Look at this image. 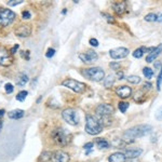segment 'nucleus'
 Returning a JSON list of instances; mask_svg holds the SVG:
<instances>
[{
  "label": "nucleus",
  "mask_w": 162,
  "mask_h": 162,
  "mask_svg": "<svg viewBox=\"0 0 162 162\" xmlns=\"http://www.w3.org/2000/svg\"><path fill=\"white\" fill-rule=\"evenodd\" d=\"M51 157H52L51 151H43L41 154V156H40L39 160H40V162H48L51 160Z\"/></svg>",
  "instance_id": "nucleus-25"
},
{
  "label": "nucleus",
  "mask_w": 162,
  "mask_h": 162,
  "mask_svg": "<svg viewBox=\"0 0 162 162\" xmlns=\"http://www.w3.org/2000/svg\"><path fill=\"white\" fill-rule=\"evenodd\" d=\"M89 43L91 44L92 47H98V40L95 39V38H92V39H90V41H89Z\"/></svg>",
  "instance_id": "nucleus-38"
},
{
  "label": "nucleus",
  "mask_w": 162,
  "mask_h": 162,
  "mask_svg": "<svg viewBox=\"0 0 162 162\" xmlns=\"http://www.w3.org/2000/svg\"><path fill=\"white\" fill-rule=\"evenodd\" d=\"M96 144H97V147L100 149H108L110 144L105 140V138H97L96 140Z\"/></svg>",
  "instance_id": "nucleus-22"
},
{
  "label": "nucleus",
  "mask_w": 162,
  "mask_h": 162,
  "mask_svg": "<svg viewBox=\"0 0 162 162\" xmlns=\"http://www.w3.org/2000/svg\"><path fill=\"white\" fill-rule=\"evenodd\" d=\"M23 2V0H11V1H8V5L10 7H15V5H20Z\"/></svg>",
  "instance_id": "nucleus-32"
},
{
  "label": "nucleus",
  "mask_w": 162,
  "mask_h": 162,
  "mask_svg": "<svg viewBox=\"0 0 162 162\" xmlns=\"http://www.w3.org/2000/svg\"><path fill=\"white\" fill-rule=\"evenodd\" d=\"M19 49H20V46H19V44H14V47H13L12 49H11V51H10L11 54H15Z\"/></svg>",
  "instance_id": "nucleus-41"
},
{
  "label": "nucleus",
  "mask_w": 162,
  "mask_h": 162,
  "mask_svg": "<svg viewBox=\"0 0 162 162\" xmlns=\"http://www.w3.org/2000/svg\"><path fill=\"white\" fill-rule=\"evenodd\" d=\"M54 54H55V50L50 48V49H48L47 53H46V56H47L48 59H51L52 56H54Z\"/></svg>",
  "instance_id": "nucleus-33"
},
{
  "label": "nucleus",
  "mask_w": 162,
  "mask_h": 162,
  "mask_svg": "<svg viewBox=\"0 0 162 162\" xmlns=\"http://www.w3.org/2000/svg\"><path fill=\"white\" fill-rule=\"evenodd\" d=\"M127 158H125L124 154L123 152H113L109 156L108 158V161L109 162H125Z\"/></svg>",
  "instance_id": "nucleus-18"
},
{
  "label": "nucleus",
  "mask_w": 162,
  "mask_h": 162,
  "mask_svg": "<svg viewBox=\"0 0 162 162\" xmlns=\"http://www.w3.org/2000/svg\"><path fill=\"white\" fill-rule=\"evenodd\" d=\"M79 59L83 62V63H86V64H92L95 61H97L98 55L94 50H88L84 53L79 54Z\"/></svg>",
  "instance_id": "nucleus-9"
},
{
  "label": "nucleus",
  "mask_w": 162,
  "mask_h": 162,
  "mask_svg": "<svg viewBox=\"0 0 162 162\" xmlns=\"http://www.w3.org/2000/svg\"><path fill=\"white\" fill-rule=\"evenodd\" d=\"M143 74L145 76V78L147 79H151L152 76H154V70L149 67H145V68L143 69Z\"/></svg>",
  "instance_id": "nucleus-27"
},
{
  "label": "nucleus",
  "mask_w": 162,
  "mask_h": 162,
  "mask_svg": "<svg viewBox=\"0 0 162 162\" xmlns=\"http://www.w3.org/2000/svg\"><path fill=\"white\" fill-rule=\"evenodd\" d=\"M13 63V56L11 52L3 46H0V65L1 66H10Z\"/></svg>",
  "instance_id": "nucleus-8"
},
{
  "label": "nucleus",
  "mask_w": 162,
  "mask_h": 162,
  "mask_svg": "<svg viewBox=\"0 0 162 162\" xmlns=\"http://www.w3.org/2000/svg\"><path fill=\"white\" fill-rule=\"evenodd\" d=\"M161 84H162V65H161L160 74H159V76H158V80H157V90L158 91L161 90Z\"/></svg>",
  "instance_id": "nucleus-30"
},
{
  "label": "nucleus",
  "mask_w": 162,
  "mask_h": 162,
  "mask_svg": "<svg viewBox=\"0 0 162 162\" xmlns=\"http://www.w3.org/2000/svg\"><path fill=\"white\" fill-rule=\"evenodd\" d=\"M15 14L12 10L9 9H0V25L3 27L9 26L15 20Z\"/></svg>",
  "instance_id": "nucleus-7"
},
{
  "label": "nucleus",
  "mask_w": 162,
  "mask_h": 162,
  "mask_svg": "<svg viewBox=\"0 0 162 162\" xmlns=\"http://www.w3.org/2000/svg\"><path fill=\"white\" fill-rule=\"evenodd\" d=\"M151 86H152V84L150 83V82H145V83H144V86H143V91H149L150 89H151Z\"/></svg>",
  "instance_id": "nucleus-35"
},
{
  "label": "nucleus",
  "mask_w": 162,
  "mask_h": 162,
  "mask_svg": "<svg viewBox=\"0 0 162 162\" xmlns=\"http://www.w3.org/2000/svg\"><path fill=\"white\" fill-rule=\"evenodd\" d=\"M94 146V144L93 143H86V145H84V149H89V151H91V149H92V147Z\"/></svg>",
  "instance_id": "nucleus-40"
},
{
  "label": "nucleus",
  "mask_w": 162,
  "mask_h": 162,
  "mask_svg": "<svg viewBox=\"0 0 162 162\" xmlns=\"http://www.w3.org/2000/svg\"><path fill=\"white\" fill-rule=\"evenodd\" d=\"M127 80H128L129 83L138 84V83H140L142 79H140V77H138V76H135V75H131V76H129L128 78H127Z\"/></svg>",
  "instance_id": "nucleus-26"
},
{
  "label": "nucleus",
  "mask_w": 162,
  "mask_h": 162,
  "mask_svg": "<svg viewBox=\"0 0 162 162\" xmlns=\"http://www.w3.org/2000/svg\"><path fill=\"white\" fill-rule=\"evenodd\" d=\"M52 140L55 144H57L59 146H66L70 140H69L68 135L66 134L63 129H55V130L52 131L51 133Z\"/></svg>",
  "instance_id": "nucleus-5"
},
{
  "label": "nucleus",
  "mask_w": 162,
  "mask_h": 162,
  "mask_svg": "<svg viewBox=\"0 0 162 162\" xmlns=\"http://www.w3.org/2000/svg\"><path fill=\"white\" fill-rule=\"evenodd\" d=\"M156 119L159 121L162 120V106L159 108V110L157 111V113H156Z\"/></svg>",
  "instance_id": "nucleus-37"
},
{
  "label": "nucleus",
  "mask_w": 162,
  "mask_h": 162,
  "mask_svg": "<svg viewBox=\"0 0 162 162\" xmlns=\"http://www.w3.org/2000/svg\"><path fill=\"white\" fill-rule=\"evenodd\" d=\"M144 20L146 22H162V13H149L144 17Z\"/></svg>",
  "instance_id": "nucleus-19"
},
{
  "label": "nucleus",
  "mask_w": 162,
  "mask_h": 162,
  "mask_svg": "<svg viewBox=\"0 0 162 162\" xmlns=\"http://www.w3.org/2000/svg\"><path fill=\"white\" fill-rule=\"evenodd\" d=\"M113 83H115V76H113V75H108L104 79V86L105 88H110V86H113Z\"/></svg>",
  "instance_id": "nucleus-24"
},
{
  "label": "nucleus",
  "mask_w": 162,
  "mask_h": 162,
  "mask_svg": "<svg viewBox=\"0 0 162 162\" xmlns=\"http://www.w3.org/2000/svg\"><path fill=\"white\" fill-rule=\"evenodd\" d=\"M102 15H103V16H105V17H107V21L109 23H113V17L111 16V15L106 14V13H102Z\"/></svg>",
  "instance_id": "nucleus-39"
},
{
  "label": "nucleus",
  "mask_w": 162,
  "mask_h": 162,
  "mask_svg": "<svg viewBox=\"0 0 162 162\" xmlns=\"http://www.w3.org/2000/svg\"><path fill=\"white\" fill-rule=\"evenodd\" d=\"M118 105H119L118 107H119V109H120V111L124 113L125 111L128 110V108H129V106H130V104L127 103V102H120Z\"/></svg>",
  "instance_id": "nucleus-28"
},
{
  "label": "nucleus",
  "mask_w": 162,
  "mask_h": 162,
  "mask_svg": "<svg viewBox=\"0 0 162 162\" xmlns=\"http://www.w3.org/2000/svg\"><path fill=\"white\" fill-rule=\"evenodd\" d=\"M83 75L88 79L96 81V82H100L103 79H105V73L101 67H91V68L84 69Z\"/></svg>",
  "instance_id": "nucleus-4"
},
{
  "label": "nucleus",
  "mask_w": 162,
  "mask_h": 162,
  "mask_svg": "<svg viewBox=\"0 0 162 162\" xmlns=\"http://www.w3.org/2000/svg\"><path fill=\"white\" fill-rule=\"evenodd\" d=\"M116 94L120 98H128L132 95V89L128 86H120L116 89Z\"/></svg>",
  "instance_id": "nucleus-14"
},
{
  "label": "nucleus",
  "mask_w": 162,
  "mask_h": 162,
  "mask_svg": "<svg viewBox=\"0 0 162 162\" xmlns=\"http://www.w3.org/2000/svg\"><path fill=\"white\" fill-rule=\"evenodd\" d=\"M130 54V50L127 49V48H116V49H113L109 51V55H110L111 59H121L127 57Z\"/></svg>",
  "instance_id": "nucleus-10"
},
{
  "label": "nucleus",
  "mask_w": 162,
  "mask_h": 162,
  "mask_svg": "<svg viewBox=\"0 0 162 162\" xmlns=\"http://www.w3.org/2000/svg\"><path fill=\"white\" fill-rule=\"evenodd\" d=\"M27 95H28V92H27V91H21V92H19V93H17L16 100L19 102H23V101H25V98H26Z\"/></svg>",
  "instance_id": "nucleus-29"
},
{
  "label": "nucleus",
  "mask_w": 162,
  "mask_h": 162,
  "mask_svg": "<svg viewBox=\"0 0 162 162\" xmlns=\"http://www.w3.org/2000/svg\"><path fill=\"white\" fill-rule=\"evenodd\" d=\"M5 92H7L8 94H11L13 91H14V88H13V86L11 83H7L5 86Z\"/></svg>",
  "instance_id": "nucleus-31"
},
{
  "label": "nucleus",
  "mask_w": 162,
  "mask_h": 162,
  "mask_svg": "<svg viewBox=\"0 0 162 162\" xmlns=\"http://www.w3.org/2000/svg\"><path fill=\"white\" fill-rule=\"evenodd\" d=\"M62 117L70 125H78L79 124V115L76 109L74 108H66L62 111Z\"/></svg>",
  "instance_id": "nucleus-6"
},
{
  "label": "nucleus",
  "mask_w": 162,
  "mask_h": 162,
  "mask_svg": "<svg viewBox=\"0 0 162 162\" xmlns=\"http://www.w3.org/2000/svg\"><path fill=\"white\" fill-rule=\"evenodd\" d=\"M115 111V108L110 104H101L98 105L95 109V113L101 117H106V116H110Z\"/></svg>",
  "instance_id": "nucleus-11"
},
{
  "label": "nucleus",
  "mask_w": 162,
  "mask_h": 162,
  "mask_svg": "<svg viewBox=\"0 0 162 162\" xmlns=\"http://www.w3.org/2000/svg\"><path fill=\"white\" fill-rule=\"evenodd\" d=\"M51 160L52 162H69L70 157L67 152L62 151V150H56V151L52 152Z\"/></svg>",
  "instance_id": "nucleus-12"
},
{
  "label": "nucleus",
  "mask_w": 162,
  "mask_h": 162,
  "mask_svg": "<svg viewBox=\"0 0 162 162\" xmlns=\"http://www.w3.org/2000/svg\"><path fill=\"white\" fill-rule=\"evenodd\" d=\"M25 115V111L23 109H14V110L9 113V118L13 119V120H17V119L23 118Z\"/></svg>",
  "instance_id": "nucleus-20"
},
{
  "label": "nucleus",
  "mask_w": 162,
  "mask_h": 162,
  "mask_svg": "<svg viewBox=\"0 0 162 162\" xmlns=\"http://www.w3.org/2000/svg\"><path fill=\"white\" fill-rule=\"evenodd\" d=\"M113 9L117 14L121 15L125 12L127 10V2L124 1H119V2H115L113 3Z\"/></svg>",
  "instance_id": "nucleus-17"
},
{
  "label": "nucleus",
  "mask_w": 162,
  "mask_h": 162,
  "mask_svg": "<svg viewBox=\"0 0 162 162\" xmlns=\"http://www.w3.org/2000/svg\"><path fill=\"white\" fill-rule=\"evenodd\" d=\"M117 77H118L119 80H122L123 77H124V74H123V71H120V70L117 71Z\"/></svg>",
  "instance_id": "nucleus-42"
},
{
  "label": "nucleus",
  "mask_w": 162,
  "mask_h": 162,
  "mask_svg": "<svg viewBox=\"0 0 162 162\" xmlns=\"http://www.w3.org/2000/svg\"><path fill=\"white\" fill-rule=\"evenodd\" d=\"M15 35L21 38L29 37L30 35H32V26H30V25H26V24L20 25V26L15 29Z\"/></svg>",
  "instance_id": "nucleus-13"
},
{
  "label": "nucleus",
  "mask_w": 162,
  "mask_h": 162,
  "mask_svg": "<svg viewBox=\"0 0 162 162\" xmlns=\"http://www.w3.org/2000/svg\"><path fill=\"white\" fill-rule=\"evenodd\" d=\"M62 86H66L69 90H71V91H74L75 93H78V94H82L86 90V86L83 82H80V81H77L75 79H70V78L65 79L62 82Z\"/></svg>",
  "instance_id": "nucleus-3"
},
{
  "label": "nucleus",
  "mask_w": 162,
  "mask_h": 162,
  "mask_svg": "<svg viewBox=\"0 0 162 162\" xmlns=\"http://www.w3.org/2000/svg\"><path fill=\"white\" fill-rule=\"evenodd\" d=\"M103 130V124H102L95 117L89 115L86 118V132L90 135H97Z\"/></svg>",
  "instance_id": "nucleus-2"
},
{
  "label": "nucleus",
  "mask_w": 162,
  "mask_h": 162,
  "mask_svg": "<svg viewBox=\"0 0 162 162\" xmlns=\"http://www.w3.org/2000/svg\"><path fill=\"white\" fill-rule=\"evenodd\" d=\"M22 17L24 19V20H29L30 17H32V14H30L29 11H24V12L22 13Z\"/></svg>",
  "instance_id": "nucleus-36"
},
{
  "label": "nucleus",
  "mask_w": 162,
  "mask_h": 162,
  "mask_svg": "<svg viewBox=\"0 0 162 162\" xmlns=\"http://www.w3.org/2000/svg\"><path fill=\"white\" fill-rule=\"evenodd\" d=\"M2 121H0V131H1V129H2Z\"/></svg>",
  "instance_id": "nucleus-44"
},
{
  "label": "nucleus",
  "mask_w": 162,
  "mask_h": 162,
  "mask_svg": "<svg viewBox=\"0 0 162 162\" xmlns=\"http://www.w3.org/2000/svg\"><path fill=\"white\" fill-rule=\"evenodd\" d=\"M161 53H162V43H160L159 46H157L155 49L148 54L147 57H146V62H147V63H152L154 61H156V59H157Z\"/></svg>",
  "instance_id": "nucleus-15"
},
{
  "label": "nucleus",
  "mask_w": 162,
  "mask_h": 162,
  "mask_svg": "<svg viewBox=\"0 0 162 162\" xmlns=\"http://www.w3.org/2000/svg\"><path fill=\"white\" fill-rule=\"evenodd\" d=\"M28 76H27L26 74H24V73H21V74H19V76L16 77V84L19 86H24L25 84L28 82Z\"/></svg>",
  "instance_id": "nucleus-21"
},
{
  "label": "nucleus",
  "mask_w": 162,
  "mask_h": 162,
  "mask_svg": "<svg viewBox=\"0 0 162 162\" xmlns=\"http://www.w3.org/2000/svg\"><path fill=\"white\" fill-rule=\"evenodd\" d=\"M5 109H0V118H1V117H3V116H5Z\"/></svg>",
  "instance_id": "nucleus-43"
},
{
  "label": "nucleus",
  "mask_w": 162,
  "mask_h": 162,
  "mask_svg": "<svg viewBox=\"0 0 162 162\" xmlns=\"http://www.w3.org/2000/svg\"><path fill=\"white\" fill-rule=\"evenodd\" d=\"M109 66H110L111 68L113 69V70H117V71H118L119 68L121 67V65L119 64V63H116V62H111L110 64H109Z\"/></svg>",
  "instance_id": "nucleus-34"
},
{
  "label": "nucleus",
  "mask_w": 162,
  "mask_h": 162,
  "mask_svg": "<svg viewBox=\"0 0 162 162\" xmlns=\"http://www.w3.org/2000/svg\"><path fill=\"white\" fill-rule=\"evenodd\" d=\"M145 52H147V48H144V47L138 48V49H136L132 53L133 57H135V59H140V57H143V55H144Z\"/></svg>",
  "instance_id": "nucleus-23"
},
{
  "label": "nucleus",
  "mask_w": 162,
  "mask_h": 162,
  "mask_svg": "<svg viewBox=\"0 0 162 162\" xmlns=\"http://www.w3.org/2000/svg\"><path fill=\"white\" fill-rule=\"evenodd\" d=\"M123 154H124L127 159H134V158H137L142 155L143 150L140 148H133V149H127Z\"/></svg>",
  "instance_id": "nucleus-16"
},
{
  "label": "nucleus",
  "mask_w": 162,
  "mask_h": 162,
  "mask_svg": "<svg viewBox=\"0 0 162 162\" xmlns=\"http://www.w3.org/2000/svg\"><path fill=\"white\" fill-rule=\"evenodd\" d=\"M152 130V127L150 124H140L135 125L133 128L127 130L123 133V138L124 140H135L137 137H143L145 135L149 134Z\"/></svg>",
  "instance_id": "nucleus-1"
}]
</instances>
